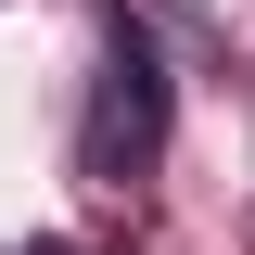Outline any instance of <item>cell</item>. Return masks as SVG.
I'll return each instance as SVG.
<instances>
[{"mask_svg":"<svg viewBox=\"0 0 255 255\" xmlns=\"http://www.w3.org/2000/svg\"><path fill=\"white\" fill-rule=\"evenodd\" d=\"M153 140H166V77H153V38L128 26L102 64V102H90V179H140Z\"/></svg>","mask_w":255,"mask_h":255,"instance_id":"1","label":"cell"}]
</instances>
